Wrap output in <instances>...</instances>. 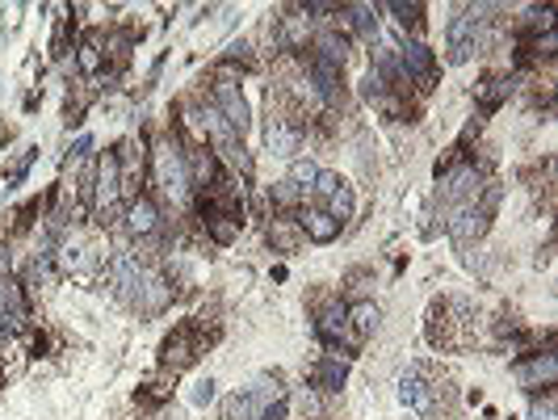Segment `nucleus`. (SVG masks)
<instances>
[{"instance_id": "obj_26", "label": "nucleus", "mask_w": 558, "mask_h": 420, "mask_svg": "<svg viewBox=\"0 0 558 420\" xmlns=\"http://www.w3.org/2000/svg\"><path fill=\"white\" fill-rule=\"evenodd\" d=\"M324 210H328V215L340 223V227H344V223L353 219V185H349V181H344V185H340L336 194H332L328 206H324Z\"/></svg>"}, {"instance_id": "obj_24", "label": "nucleus", "mask_w": 558, "mask_h": 420, "mask_svg": "<svg viewBox=\"0 0 558 420\" xmlns=\"http://www.w3.org/2000/svg\"><path fill=\"white\" fill-rule=\"evenodd\" d=\"M311 38V17H282V46L285 51H298V46H307Z\"/></svg>"}, {"instance_id": "obj_6", "label": "nucleus", "mask_w": 558, "mask_h": 420, "mask_svg": "<svg viewBox=\"0 0 558 420\" xmlns=\"http://www.w3.org/2000/svg\"><path fill=\"white\" fill-rule=\"evenodd\" d=\"M97 210H101V215H118V210H126V202H122L118 147L101 155V165H97Z\"/></svg>"}, {"instance_id": "obj_28", "label": "nucleus", "mask_w": 558, "mask_h": 420, "mask_svg": "<svg viewBox=\"0 0 558 420\" xmlns=\"http://www.w3.org/2000/svg\"><path fill=\"white\" fill-rule=\"evenodd\" d=\"M298 235H303V232H298V227H290L285 219H274V223H269V240H274L277 248H282V253H294V248H298Z\"/></svg>"}, {"instance_id": "obj_14", "label": "nucleus", "mask_w": 558, "mask_h": 420, "mask_svg": "<svg viewBox=\"0 0 558 420\" xmlns=\"http://www.w3.org/2000/svg\"><path fill=\"white\" fill-rule=\"evenodd\" d=\"M240 227H244V219L235 215V210L214 206V210L206 215V232H210V240H214V244H235Z\"/></svg>"}, {"instance_id": "obj_9", "label": "nucleus", "mask_w": 558, "mask_h": 420, "mask_svg": "<svg viewBox=\"0 0 558 420\" xmlns=\"http://www.w3.org/2000/svg\"><path fill=\"white\" fill-rule=\"evenodd\" d=\"M513 375L525 391H550L558 378V362H554V354H533V357H525V362H516Z\"/></svg>"}, {"instance_id": "obj_29", "label": "nucleus", "mask_w": 558, "mask_h": 420, "mask_svg": "<svg viewBox=\"0 0 558 420\" xmlns=\"http://www.w3.org/2000/svg\"><path fill=\"white\" fill-rule=\"evenodd\" d=\"M269 198H274V206H282V210H294L298 202H303V189H298L294 181H277V185L269 189Z\"/></svg>"}, {"instance_id": "obj_35", "label": "nucleus", "mask_w": 558, "mask_h": 420, "mask_svg": "<svg viewBox=\"0 0 558 420\" xmlns=\"http://www.w3.org/2000/svg\"><path fill=\"white\" fill-rule=\"evenodd\" d=\"M88 147H93V139H88V135H80V139H76V147H72V165H80V160H85V155H88Z\"/></svg>"}, {"instance_id": "obj_2", "label": "nucleus", "mask_w": 558, "mask_h": 420, "mask_svg": "<svg viewBox=\"0 0 558 420\" xmlns=\"http://www.w3.org/2000/svg\"><path fill=\"white\" fill-rule=\"evenodd\" d=\"M495 206H500V185H487L483 189V198H471L466 206L453 210V219H449V235H453L458 244L479 240V235L492 227Z\"/></svg>"}, {"instance_id": "obj_3", "label": "nucleus", "mask_w": 558, "mask_h": 420, "mask_svg": "<svg viewBox=\"0 0 558 420\" xmlns=\"http://www.w3.org/2000/svg\"><path fill=\"white\" fill-rule=\"evenodd\" d=\"M277 399H285V395L277 391V383L269 387V378H264L256 387L235 391V395L223 399V420H264V412L274 408Z\"/></svg>"}, {"instance_id": "obj_18", "label": "nucleus", "mask_w": 558, "mask_h": 420, "mask_svg": "<svg viewBox=\"0 0 558 420\" xmlns=\"http://www.w3.org/2000/svg\"><path fill=\"white\" fill-rule=\"evenodd\" d=\"M185 168H189V181H194V185H202V189L214 181V173H219V168H214V155H210L206 147H197V144L185 152Z\"/></svg>"}, {"instance_id": "obj_15", "label": "nucleus", "mask_w": 558, "mask_h": 420, "mask_svg": "<svg viewBox=\"0 0 558 420\" xmlns=\"http://www.w3.org/2000/svg\"><path fill=\"white\" fill-rule=\"evenodd\" d=\"M336 17H344V25H353L365 38H378V5H344L336 9Z\"/></svg>"}, {"instance_id": "obj_16", "label": "nucleus", "mask_w": 558, "mask_h": 420, "mask_svg": "<svg viewBox=\"0 0 558 420\" xmlns=\"http://www.w3.org/2000/svg\"><path fill=\"white\" fill-rule=\"evenodd\" d=\"M344 378H349V365L340 362V357H324V362L311 370V383H315L319 391H332V395L344 387Z\"/></svg>"}, {"instance_id": "obj_20", "label": "nucleus", "mask_w": 558, "mask_h": 420, "mask_svg": "<svg viewBox=\"0 0 558 420\" xmlns=\"http://www.w3.org/2000/svg\"><path fill=\"white\" fill-rule=\"evenodd\" d=\"M315 59L332 67H344L349 59V38H340V34H315Z\"/></svg>"}, {"instance_id": "obj_23", "label": "nucleus", "mask_w": 558, "mask_h": 420, "mask_svg": "<svg viewBox=\"0 0 558 420\" xmlns=\"http://www.w3.org/2000/svg\"><path fill=\"white\" fill-rule=\"evenodd\" d=\"M168 295H173V290H168L164 277L147 274V277H143V290H139V299H135V303H139L143 311H160L168 303Z\"/></svg>"}, {"instance_id": "obj_36", "label": "nucleus", "mask_w": 558, "mask_h": 420, "mask_svg": "<svg viewBox=\"0 0 558 420\" xmlns=\"http://www.w3.org/2000/svg\"><path fill=\"white\" fill-rule=\"evenodd\" d=\"M210 395H214V383H210V378H206V383H197V391H194V404H206Z\"/></svg>"}, {"instance_id": "obj_13", "label": "nucleus", "mask_w": 558, "mask_h": 420, "mask_svg": "<svg viewBox=\"0 0 558 420\" xmlns=\"http://www.w3.org/2000/svg\"><path fill=\"white\" fill-rule=\"evenodd\" d=\"M194 328H176L173 336L164 341V349H160V362L173 365V370H181V365L194 362Z\"/></svg>"}, {"instance_id": "obj_5", "label": "nucleus", "mask_w": 558, "mask_h": 420, "mask_svg": "<svg viewBox=\"0 0 558 420\" xmlns=\"http://www.w3.org/2000/svg\"><path fill=\"white\" fill-rule=\"evenodd\" d=\"M399 76L416 80L420 89H433V80H437V55L428 51L424 38H407L399 46Z\"/></svg>"}, {"instance_id": "obj_22", "label": "nucleus", "mask_w": 558, "mask_h": 420, "mask_svg": "<svg viewBox=\"0 0 558 420\" xmlns=\"http://www.w3.org/2000/svg\"><path fill=\"white\" fill-rule=\"evenodd\" d=\"M59 261H64L67 274H93V265H97V256H93L88 244H64V248H59Z\"/></svg>"}, {"instance_id": "obj_7", "label": "nucleus", "mask_w": 558, "mask_h": 420, "mask_svg": "<svg viewBox=\"0 0 558 420\" xmlns=\"http://www.w3.org/2000/svg\"><path fill=\"white\" fill-rule=\"evenodd\" d=\"M214 110L223 114V122H227L235 135L248 131L252 114H248V101H244V93H240L235 80H219V85H214Z\"/></svg>"}, {"instance_id": "obj_1", "label": "nucleus", "mask_w": 558, "mask_h": 420, "mask_svg": "<svg viewBox=\"0 0 558 420\" xmlns=\"http://www.w3.org/2000/svg\"><path fill=\"white\" fill-rule=\"evenodd\" d=\"M155 185H160V194H164L173 206H185L189 202V189H194V181H189V168H185V152L173 144V139H164V144L155 147Z\"/></svg>"}, {"instance_id": "obj_25", "label": "nucleus", "mask_w": 558, "mask_h": 420, "mask_svg": "<svg viewBox=\"0 0 558 420\" xmlns=\"http://www.w3.org/2000/svg\"><path fill=\"white\" fill-rule=\"evenodd\" d=\"M386 9L394 13V22L404 25V30H424V5H416V0H412V5H404V0H391V5H386Z\"/></svg>"}, {"instance_id": "obj_17", "label": "nucleus", "mask_w": 558, "mask_h": 420, "mask_svg": "<svg viewBox=\"0 0 558 420\" xmlns=\"http://www.w3.org/2000/svg\"><path fill=\"white\" fill-rule=\"evenodd\" d=\"M344 315H349V328H353L357 341H365V336L378 328V320H383L378 303H353V307H344Z\"/></svg>"}, {"instance_id": "obj_8", "label": "nucleus", "mask_w": 558, "mask_h": 420, "mask_svg": "<svg viewBox=\"0 0 558 420\" xmlns=\"http://www.w3.org/2000/svg\"><path fill=\"white\" fill-rule=\"evenodd\" d=\"M399 399H404L412 412H420V416H433L437 412V387L424 378V370H407L404 378H399Z\"/></svg>"}, {"instance_id": "obj_11", "label": "nucleus", "mask_w": 558, "mask_h": 420, "mask_svg": "<svg viewBox=\"0 0 558 420\" xmlns=\"http://www.w3.org/2000/svg\"><path fill=\"white\" fill-rule=\"evenodd\" d=\"M298 232L311 235L315 244H332V240L340 235V223L332 219V215H328L324 206H307L303 215H298Z\"/></svg>"}, {"instance_id": "obj_31", "label": "nucleus", "mask_w": 558, "mask_h": 420, "mask_svg": "<svg viewBox=\"0 0 558 420\" xmlns=\"http://www.w3.org/2000/svg\"><path fill=\"white\" fill-rule=\"evenodd\" d=\"M340 185H344V177H340V173H328V168H319V177H315V185H311V189H315L319 198L328 202V198H332V194H336Z\"/></svg>"}, {"instance_id": "obj_32", "label": "nucleus", "mask_w": 558, "mask_h": 420, "mask_svg": "<svg viewBox=\"0 0 558 420\" xmlns=\"http://www.w3.org/2000/svg\"><path fill=\"white\" fill-rule=\"evenodd\" d=\"M298 408L307 412V416H311V420H315V416H319V412H324V404H319V395H315V387H303V391H298Z\"/></svg>"}, {"instance_id": "obj_4", "label": "nucleus", "mask_w": 558, "mask_h": 420, "mask_svg": "<svg viewBox=\"0 0 558 420\" xmlns=\"http://www.w3.org/2000/svg\"><path fill=\"white\" fill-rule=\"evenodd\" d=\"M483 9H458L453 13V22H449L445 38H449V64H466V59L474 55V46H479V17Z\"/></svg>"}, {"instance_id": "obj_30", "label": "nucleus", "mask_w": 558, "mask_h": 420, "mask_svg": "<svg viewBox=\"0 0 558 420\" xmlns=\"http://www.w3.org/2000/svg\"><path fill=\"white\" fill-rule=\"evenodd\" d=\"M503 97H508V80H495V76H487V80H483V89H479L483 110H495V105H500Z\"/></svg>"}, {"instance_id": "obj_10", "label": "nucleus", "mask_w": 558, "mask_h": 420, "mask_svg": "<svg viewBox=\"0 0 558 420\" xmlns=\"http://www.w3.org/2000/svg\"><path fill=\"white\" fill-rule=\"evenodd\" d=\"M264 144H269V152H274V155H282V160H294L298 144H303V135H298L294 122L269 118V126H264Z\"/></svg>"}, {"instance_id": "obj_34", "label": "nucleus", "mask_w": 558, "mask_h": 420, "mask_svg": "<svg viewBox=\"0 0 558 420\" xmlns=\"http://www.w3.org/2000/svg\"><path fill=\"white\" fill-rule=\"evenodd\" d=\"M529 420H554V399H533L529 404Z\"/></svg>"}, {"instance_id": "obj_12", "label": "nucleus", "mask_w": 558, "mask_h": 420, "mask_svg": "<svg viewBox=\"0 0 558 420\" xmlns=\"http://www.w3.org/2000/svg\"><path fill=\"white\" fill-rule=\"evenodd\" d=\"M122 215H126V227H131L135 235H152L155 227H160V206H155L147 194H139V198L126 202V210H122Z\"/></svg>"}, {"instance_id": "obj_27", "label": "nucleus", "mask_w": 558, "mask_h": 420, "mask_svg": "<svg viewBox=\"0 0 558 420\" xmlns=\"http://www.w3.org/2000/svg\"><path fill=\"white\" fill-rule=\"evenodd\" d=\"M315 177H319V165H315V160H303V155H294V160H290V177H285V181H294L303 194L315 185Z\"/></svg>"}, {"instance_id": "obj_19", "label": "nucleus", "mask_w": 558, "mask_h": 420, "mask_svg": "<svg viewBox=\"0 0 558 420\" xmlns=\"http://www.w3.org/2000/svg\"><path fill=\"white\" fill-rule=\"evenodd\" d=\"M76 67L85 76H97L101 67H105V51H101V34H85V43L76 46Z\"/></svg>"}, {"instance_id": "obj_33", "label": "nucleus", "mask_w": 558, "mask_h": 420, "mask_svg": "<svg viewBox=\"0 0 558 420\" xmlns=\"http://www.w3.org/2000/svg\"><path fill=\"white\" fill-rule=\"evenodd\" d=\"M34 155H38V147H34V152H25V160H22V165H17V168H13V173H9V181H5V189H17V185H22V181H25V173H30V165H34Z\"/></svg>"}, {"instance_id": "obj_21", "label": "nucleus", "mask_w": 558, "mask_h": 420, "mask_svg": "<svg viewBox=\"0 0 558 420\" xmlns=\"http://www.w3.org/2000/svg\"><path fill=\"white\" fill-rule=\"evenodd\" d=\"M307 72H311V80H315V89L324 93L328 101H336V97H340V67H332V64H324V59L311 55Z\"/></svg>"}]
</instances>
